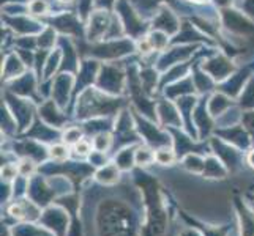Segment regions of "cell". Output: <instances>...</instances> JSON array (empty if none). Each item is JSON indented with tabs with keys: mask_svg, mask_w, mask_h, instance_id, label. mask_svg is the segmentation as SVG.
Segmentation results:
<instances>
[{
	"mask_svg": "<svg viewBox=\"0 0 254 236\" xmlns=\"http://www.w3.org/2000/svg\"><path fill=\"white\" fill-rule=\"evenodd\" d=\"M40 222L49 229L56 236H66L68 232V209L65 211L60 206H49L41 214Z\"/></svg>",
	"mask_w": 254,
	"mask_h": 236,
	"instance_id": "3957f363",
	"label": "cell"
},
{
	"mask_svg": "<svg viewBox=\"0 0 254 236\" xmlns=\"http://www.w3.org/2000/svg\"><path fill=\"white\" fill-rule=\"evenodd\" d=\"M8 214L19 222H35L41 217L40 206L33 200H17L8 208Z\"/></svg>",
	"mask_w": 254,
	"mask_h": 236,
	"instance_id": "5b68a950",
	"label": "cell"
},
{
	"mask_svg": "<svg viewBox=\"0 0 254 236\" xmlns=\"http://www.w3.org/2000/svg\"><path fill=\"white\" fill-rule=\"evenodd\" d=\"M242 106L254 107V82H251V85L242 94Z\"/></svg>",
	"mask_w": 254,
	"mask_h": 236,
	"instance_id": "484cf974",
	"label": "cell"
},
{
	"mask_svg": "<svg viewBox=\"0 0 254 236\" xmlns=\"http://www.w3.org/2000/svg\"><path fill=\"white\" fill-rule=\"evenodd\" d=\"M2 236H11L10 232H8V227L6 225H2Z\"/></svg>",
	"mask_w": 254,
	"mask_h": 236,
	"instance_id": "836d02e7",
	"label": "cell"
},
{
	"mask_svg": "<svg viewBox=\"0 0 254 236\" xmlns=\"http://www.w3.org/2000/svg\"><path fill=\"white\" fill-rule=\"evenodd\" d=\"M73 151H74L76 156H87V154H90V151H92V143L84 141V139H81L79 142L74 143Z\"/></svg>",
	"mask_w": 254,
	"mask_h": 236,
	"instance_id": "d4e9b609",
	"label": "cell"
},
{
	"mask_svg": "<svg viewBox=\"0 0 254 236\" xmlns=\"http://www.w3.org/2000/svg\"><path fill=\"white\" fill-rule=\"evenodd\" d=\"M141 188L145 194L147 206V221L141 230V236H164L168 229V211L163 206L158 185L153 178H150V175L142 173Z\"/></svg>",
	"mask_w": 254,
	"mask_h": 236,
	"instance_id": "7a4b0ae2",
	"label": "cell"
},
{
	"mask_svg": "<svg viewBox=\"0 0 254 236\" xmlns=\"http://www.w3.org/2000/svg\"><path fill=\"white\" fill-rule=\"evenodd\" d=\"M237 208H239V216L242 221V236H254V211L242 205L240 200H237Z\"/></svg>",
	"mask_w": 254,
	"mask_h": 236,
	"instance_id": "ba28073f",
	"label": "cell"
},
{
	"mask_svg": "<svg viewBox=\"0 0 254 236\" xmlns=\"http://www.w3.org/2000/svg\"><path fill=\"white\" fill-rule=\"evenodd\" d=\"M155 161V153L147 146L137 148V151L134 153V162L139 167H145V165H150Z\"/></svg>",
	"mask_w": 254,
	"mask_h": 236,
	"instance_id": "e0dca14e",
	"label": "cell"
},
{
	"mask_svg": "<svg viewBox=\"0 0 254 236\" xmlns=\"http://www.w3.org/2000/svg\"><path fill=\"white\" fill-rule=\"evenodd\" d=\"M183 165L185 169L192 172V173H204L205 169V159H202L197 154H188L183 157Z\"/></svg>",
	"mask_w": 254,
	"mask_h": 236,
	"instance_id": "2e32d148",
	"label": "cell"
},
{
	"mask_svg": "<svg viewBox=\"0 0 254 236\" xmlns=\"http://www.w3.org/2000/svg\"><path fill=\"white\" fill-rule=\"evenodd\" d=\"M13 236H56V233H52L49 229L46 227H37V225H32L29 222H24L22 225H17Z\"/></svg>",
	"mask_w": 254,
	"mask_h": 236,
	"instance_id": "30bf717a",
	"label": "cell"
},
{
	"mask_svg": "<svg viewBox=\"0 0 254 236\" xmlns=\"http://www.w3.org/2000/svg\"><path fill=\"white\" fill-rule=\"evenodd\" d=\"M41 117L45 118L49 125H52V126H56V128H60L62 126V123L65 121V117L62 115V113H59L57 110H56V106L52 102H48L45 107H43V110H41Z\"/></svg>",
	"mask_w": 254,
	"mask_h": 236,
	"instance_id": "5bb4252c",
	"label": "cell"
},
{
	"mask_svg": "<svg viewBox=\"0 0 254 236\" xmlns=\"http://www.w3.org/2000/svg\"><path fill=\"white\" fill-rule=\"evenodd\" d=\"M213 146H215V150L216 153H220L221 156H224V162L226 165L229 167L231 170H235V169H239L240 167V159H239V153L232 150V148L229 146H226L220 142H213Z\"/></svg>",
	"mask_w": 254,
	"mask_h": 236,
	"instance_id": "8fae6325",
	"label": "cell"
},
{
	"mask_svg": "<svg viewBox=\"0 0 254 236\" xmlns=\"http://www.w3.org/2000/svg\"><path fill=\"white\" fill-rule=\"evenodd\" d=\"M133 161H134V153L133 150H129V148L117 156V165L122 170H128L131 165H133Z\"/></svg>",
	"mask_w": 254,
	"mask_h": 236,
	"instance_id": "7402d4cb",
	"label": "cell"
},
{
	"mask_svg": "<svg viewBox=\"0 0 254 236\" xmlns=\"http://www.w3.org/2000/svg\"><path fill=\"white\" fill-rule=\"evenodd\" d=\"M119 165H103V167L96 172V180L101 185H116L119 181Z\"/></svg>",
	"mask_w": 254,
	"mask_h": 236,
	"instance_id": "7c38bea8",
	"label": "cell"
},
{
	"mask_svg": "<svg viewBox=\"0 0 254 236\" xmlns=\"http://www.w3.org/2000/svg\"><path fill=\"white\" fill-rule=\"evenodd\" d=\"M101 87L103 90H111V92H120L117 87L122 85V73H119L114 68H106L101 76Z\"/></svg>",
	"mask_w": 254,
	"mask_h": 236,
	"instance_id": "9c48e42d",
	"label": "cell"
},
{
	"mask_svg": "<svg viewBox=\"0 0 254 236\" xmlns=\"http://www.w3.org/2000/svg\"><path fill=\"white\" fill-rule=\"evenodd\" d=\"M202 175L207 178H224L226 169L220 161L215 159V157H208V159H205V169Z\"/></svg>",
	"mask_w": 254,
	"mask_h": 236,
	"instance_id": "4fadbf2b",
	"label": "cell"
},
{
	"mask_svg": "<svg viewBox=\"0 0 254 236\" xmlns=\"http://www.w3.org/2000/svg\"><path fill=\"white\" fill-rule=\"evenodd\" d=\"M175 159H177V154L168 146H161L155 153V161L160 165H172L175 162Z\"/></svg>",
	"mask_w": 254,
	"mask_h": 236,
	"instance_id": "ac0fdd59",
	"label": "cell"
},
{
	"mask_svg": "<svg viewBox=\"0 0 254 236\" xmlns=\"http://www.w3.org/2000/svg\"><path fill=\"white\" fill-rule=\"evenodd\" d=\"M229 106H231L229 99L224 98L221 94H218L212 99V102H210V112H212V115H221L223 110L227 109Z\"/></svg>",
	"mask_w": 254,
	"mask_h": 236,
	"instance_id": "ffe728a7",
	"label": "cell"
},
{
	"mask_svg": "<svg viewBox=\"0 0 254 236\" xmlns=\"http://www.w3.org/2000/svg\"><path fill=\"white\" fill-rule=\"evenodd\" d=\"M156 27L164 30L166 33H171L174 30H177V25H175V19L169 11H161V16L156 19Z\"/></svg>",
	"mask_w": 254,
	"mask_h": 236,
	"instance_id": "d6986e66",
	"label": "cell"
},
{
	"mask_svg": "<svg viewBox=\"0 0 254 236\" xmlns=\"http://www.w3.org/2000/svg\"><path fill=\"white\" fill-rule=\"evenodd\" d=\"M17 173H19V170L16 169V165L5 164L2 167V180H13Z\"/></svg>",
	"mask_w": 254,
	"mask_h": 236,
	"instance_id": "f1b7e54d",
	"label": "cell"
},
{
	"mask_svg": "<svg viewBox=\"0 0 254 236\" xmlns=\"http://www.w3.org/2000/svg\"><path fill=\"white\" fill-rule=\"evenodd\" d=\"M243 123H245V126H247V129L250 131V133L254 136V112H250V113L245 115Z\"/></svg>",
	"mask_w": 254,
	"mask_h": 236,
	"instance_id": "f546056e",
	"label": "cell"
},
{
	"mask_svg": "<svg viewBox=\"0 0 254 236\" xmlns=\"http://www.w3.org/2000/svg\"><path fill=\"white\" fill-rule=\"evenodd\" d=\"M17 170H19V175H22L24 178L32 177V173L35 172V162L30 157H24V159L17 165Z\"/></svg>",
	"mask_w": 254,
	"mask_h": 236,
	"instance_id": "603a6c76",
	"label": "cell"
},
{
	"mask_svg": "<svg viewBox=\"0 0 254 236\" xmlns=\"http://www.w3.org/2000/svg\"><path fill=\"white\" fill-rule=\"evenodd\" d=\"M158 112H160V117L164 125H174V126L180 125V117L177 115V110H174L171 104H166V102L161 104Z\"/></svg>",
	"mask_w": 254,
	"mask_h": 236,
	"instance_id": "9a60e30c",
	"label": "cell"
},
{
	"mask_svg": "<svg viewBox=\"0 0 254 236\" xmlns=\"http://www.w3.org/2000/svg\"><path fill=\"white\" fill-rule=\"evenodd\" d=\"M49 154L54 161H65L68 157V148L65 145H52Z\"/></svg>",
	"mask_w": 254,
	"mask_h": 236,
	"instance_id": "cb8c5ba5",
	"label": "cell"
},
{
	"mask_svg": "<svg viewBox=\"0 0 254 236\" xmlns=\"http://www.w3.org/2000/svg\"><path fill=\"white\" fill-rule=\"evenodd\" d=\"M191 2H204V0H191Z\"/></svg>",
	"mask_w": 254,
	"mask_h": 236,
	"instance_id": "d590c367",
	"label": "cell"
},
{
	"mask_svg": "<svg viewBox=\"0 0 254 236\" xmlns=\"http://www.w3.org/2000/svg\"><path fill=\"white\" fill-rule=\"evenodd\" d=\"M220 136H223L227 142H231V143L237 145L240 148H247L250 145V137H248L247 133H245V129L240 128V126L231 128L227 131H221Z\"/></svg>",
	"mask_w": 254,
	"mask_h": 236,
	"instance_id": "52a82bcc",
	"label": "cell"
},
{
	"mask_svg": "<svg viewBox=\"0 0 254 236\" xmlns=\"http://www.w3.org/2000/svg\"><path fill=\"white\" fill-rule=\"evenodd\" d=\"M30 11L33 14H45L48 11V3L45 0H33L30 3Z\"/></svg>",
	"mask_w": 254,
	"mask_h": 236,
	"instance_id": "83f0119b",
	"label": "cell"
},
{
	"mask_svg": "<svg viewBox=\"0 0 254 236\" xmlns=\"http://www.w3.org/2000/svg\"><path fill=\"white\" fill-rule=\"evenodd\" d=\"M59 192H60L59 189H56L54 186H49L48 183L43 180V178H40V177L33 178L29 183V188H27V195L38 206H46V205H49L51 200L56 198Z\"/></svg>",
	"mask_w": 254,
	"mask_h": 236,
	"instance_id": "277c9868",
	"label": "cell"
},
{
	"mask_svg": "<svg viewBox=\"0 0 254 236\" xmlns=\"http://www.w3.org/2000/svg\"><path fill=\"white\" fill-rule=\"evenodd\" d=\"M180 236H202L200 235L197 230H194V229H187V230H183L182 233H180Z\"/></svg>",
	"mask_w": 254,
	"mask_h": 236,
	"instance_id": "4dcf8cb0",
	"label": "cell"
},
{
	"mask_svg": "<svg viewBox=\"0 0 254 236\" xmlns=\"http://www.w3.org/2000/svg\"><path fill=\"white\" fill-rule=\"evenodd\" d=\"M81 131H79V128H69L66 133H65V136H64V141L66 142V143H77L81 141Z\"/></svg>",
	"mask_w": 254,
	"mask_h": 236,
	"instance_id": "4316f807",
	"label": "cell"
},
{
	"mask_svg": "<svg viewBox=\"0 0 254 236\" xmlns=\"http://www.w3.org/2000/svg\"><path fill=\"white\" fill-rule=\"evenodd\" d=\"M96 230L100 236H137L139 217L124 202L109 198L96 211Z\"/></svg>",
	"mask_w": 254,
	"mask_h": 236,
	"instance_id": "6da1fadb",
	"label": "cell"
},
{
	"mask_svg": "<svg viewBox=\"0 0 254 236\" xmlns=\"http://www.w3.org/2000/svg\"><path fill=\"white\" fill-rule=\"evenodd\" d=\"M245 8H247V11L250 14L254 16V0H247V5H245Z\"/></svg>",
	"mask_w": 254,
	"mask_h": 236,
	"instance_id": "1f68e13d",
	"label": "cell"
},
{
	"mask_svg": "<svg viewBox=\"0 0 254 236\" xmlns=\"http://www.w3.org/2000/svg\"><path fill=\"white\" fill-rule=\"evenodd\" d=\"M111 145H112V139H111V136L108 133H100L93 141V146L96 148V151H98V153L108 151Z\"/></svg>",
	"mask_w": 254,
	"mask_h": 236,
	"instance_id": "44dd1931",
	"label": "cell"
},
{
	"mask_svg": "<svg viewBox=\"0 0 254 236\" xmlns=\"http://www.w3.org/2000/svg\"><path fill=\"white\" fill-rule=\"evenodd\" d=\"M109 17L106 13L103 11H96L90 21V40H103V37L106 35V32L109 30Z\"/></svg>",
	"mask_w": 254,
	"mask_h": 236,
	"instance_id": "8992f818",
	"label": "cell"
},
{
	"mask_svg": "<svg viewBox=\"0 0 254 236\" xmlns=\"http://www.w3.org/2000/svg\"><path fill=\"white\" fill-rule=\"evenodd\" d=\"M60 2H65V3H71L73 0H60Z\"/></svg>",
	"mask_w": 254,
	"mask_h": 236,
	"instance_id": "e575fe53",
	"label": "cell"
},
{
	"mask_svg": "<svg viewBox=\"0 0 254 236\" xmlns=\"http://www.w3.org/2000/svg\"><path fill=\"white\" fill-rule=\"evenodd\" d=\"M247 162H248V165L251 169H254V150H251L250 153H248V156H247Z\"/></svg>",
	"mask_w": 254,
	"mask_h": 236,
	"instance_id": "d6a6232c",
	"label": "cell"
}]
</instances>
